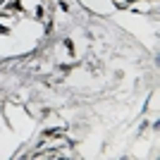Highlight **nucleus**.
<instances>
[{
    "label": "nucleus",
    "instance_id": "f257e3e1",
    "mask_svg": "<svg viewBox=\"0 0 160 160\" xmlns=\"http://www.w3.org/2000/svg\"><path fill=\"white\" fill-rule=\"evenodd\" d=\"M0 5H2V0H0Z\"/></svg>",
    "mask_w": 160,
    "mask_h": 160
}]
</instances>
